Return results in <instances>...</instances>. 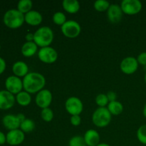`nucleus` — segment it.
I'll return each mask as SVG.
<instances>
[{
  "instance_id": "nucleus-22",
  "label": "nucleus",
  "mask_w": 146,
  "mask_h": 146,
  "mask_svg": "<svg viewBox=\"0 0 146 146\" xmlns=\"http://www.w3.org/2000/svg\"><path fill=\"white\" fill-rule=\"evenodd\" d=\"M107 108L112 115H118L123 111V106L118 101H111L108 104Z\"/></svg>"
},
{
  "instance_id": "nucleus-38",
  "label": "nucleus",
  "mask_w": 146,
  "mask_h": 146,
  "mask_svg": "<svg viewBox=\"0 0 146 146\" xmlns=\"http://www.w3.org/2000/svg\"><path fill=\"white\" fill-rule=\"evenodd\" d=\"M143 115L146 118V104L144 106L143 110Z\"/></svg>"
},
{
  "instance_id": "nucleus-5",
  "label": "nucleus",
  "mask_w": 146,
  "mask_h": 146,
  "mask_svg": "<svg viewBox=\"0 0 146 146\" xmlns=\"http://www.w3.org/2000/svg\"><path fill=\"white\" fill-rule=\"evenodd\" d=\"M61 31L65 36L68 38H76L81 34V27L79 23L74 20H68L61 26Z\"/></svg>"
},
{
  "instance_id": "nucleus-35",
  "label": "nucleus",
  "mask_w": 146,
  "mask_h": 146,
  "mask_svg": "<svg viewBox=\"0 0 146 146\" xmlns=\"http://www.w3.org/2000/svg\"><path fill=\"white\" fill-rule=\"evenodd\" d=\"M6 143H7V135L4 133L0 131V145H4Z\"/></svg>"
},
{
  "instance_id": "nucleus-16",
  "label": "nucleus",
  "mask_w": 146,
  "mask_h": 146,
  "mask_svg": "<svg viewBox=\"0 0 146 146\" xmlns=\"http://www.w3.org/2000/svg\"><path fill=\"white\" fill-rule=\"evenodd\" d=\"M24 19L27 24L31 26H38L42 22L43 17L41 13L36 10H31L24 14Z\"/></svg>"
},
{
  "instance_id": "nucleus-39",
  "label": "nucleus",
  "mask_w": 146,
  "mask_h": 146,
  "mask_svg": "<svg viewBox=\"0 0 146 146\" xmlns=\"http://www.w3.org/2000/svg\"><path fill=\"white\" fill-rule=\"evenodd\" d=\"M97 146H111L110 145L107 143H99Z\"/></svg>"
},
{
  "instance_id": "nucleus-15",
  "label": "nucleus",
  "mask_w": 146,
  "mask_h": 146,
  "mask_svg": "<svg viewBox=\"0 0 146 146\" xmlns=\"http://www.w3.org/2000/svg\"><path fill=\"white\" fill-rule=\"evenodd\" d=\"M2 123L4 128H7L9 131H12V130L19 129L21 123L17 115L8 114L3 117Z\"/></svg>"
},
{
  "instance_id": "nucleus-12",
  "label": "nucleus",
  "mask_w": 146,
  "mask_h": 146,
  "mask_svg": "<svg viewBox=\"0 0 146 146\" xmlns=\"http://www.w3.org/2000/svg\"><path fill=\"white\" fill-rule=\"evenodd\" d=\"M16 98L7 90L0 91V110H9L14 106Z\"/></svg>"
},
{
  "instance_id": "nucleus-18",
  "label": "nucleus",
  "mask_w": 146,
  "mask_h": 146,
  "mask_svg": "<svg viewBox=\"0 0 146 146\" xmlns=\"http://www.w3.org/2000/svg\"><path fill=\"white\" fill-rule=\"evenodd\" d=\"M12 71L16 76L24 78L29 74V66L24 61H18L13 64Z\"/></svg>"
},
{
  "instance_id": "nucleus-37",
  "label": "nucleus",
  "mask_w": 146,
  "mask_h": 146,
  "mask_svg": "<svg viewBox=\"0 0 146 146\" xmlns=\"http://www.w3.org/2000/svg\"><path fill=\"white\" fill-rule=\"evenodd\" d=\"M17 118H18V119L19 120V121H20V123H21L23 122V121H24V120L26 119V118H26L25 115H24L23 113L17 114Z\"/></svg>"
},
{
  "instance_id": "nucleus-1",
  "label": "nucleus",
  "mask_w": 146,
  "mask_h": 146,
  "mask_svg": "<svg viewBox=\"0 0 146 146\" xmlns=\"http://www.w3.org/2000/svg\"><path fill=\"white\" fill-rule=\"evenodd\" d=\"M24 90L29 94H38L44 89L46 84L45 77L38 72H30L23 78Z\"/></svg>"
},
{
  "instance_id": "nucleus-36",
  "label": "nucleus",
  "mask_w": 146,
  "mask_h": 146,
  "mask_svg": "<svg viewBox=\"0 0 146 146\" xmlns=\"http://www.w3.org/2000/svg\"><path fill=\"white\" fill-rule=\"evenodd\" d=\"M34 35L33 33H27L25 36V38L27 41H34Z\"/></svg>"
},
{
  "instance_id": "nucleus-8",
  "label": "nucleus",
  "mask_w": 146,
  "mask_h": 146,
  "mask_svg": "<svg viewBox=\"0 0 146 146\" xmlns=\"http://www.w3.org/2000/svg\"><path fill=\"white\" fill-rule=\"evenodd\" d=\"M121 7L124 14L135 15L141 11L143 5L139 0H123L121 2Z\"/></svg>"
},
{
  "instance_id": "nucleus-34",
  "label": "nucleus",
  "mask_w": 146,
  "mask_h": 146,
  "mask_svg": "<svg viewBox=\"0 0 146 146\" xmlns=\"http://www.w3.org/2000/svg\"><path fill=\"white\" fill-rule=\"evenodd\" d=\"M6 67H7V64H6L5 60L0 57V75L4 72Z\"/></svg>"
},
{
  "instance_id": "nucleus-24",
  "label": "nucleus",
  "mask_w": 146,
  "mask_h": 146,
  "mask_svg": "<svg viewBox=\"0 0 146 146\" xmlns=\"http://www.w3.org/2000/svg\"><path fill=\"white\" fill-rule=\"evenodd\" d=\"M20 130L23 132L25 133H31L35 129V123L29 118H26L21 124L19 127Z\"/></svg>"
},
{
  "instance_id": "nucleus-31",
  "label": "nucleus",
  "mask_w": 146,
  "mask_h": 146,
  "mask_svg": "<svg viewBox=\"0 0 146 146\" xmlns=\"http://www.w3.org/2000/svg\"><path fill=\"white\" fill-rule=\"evenodd\" d=\"M70 121H71V125L74 126H78L81 123V118L80 115H71Z\"/></svg>"
},
{
  "instance_id": "nucleus-21",
  "label": "nucleus",
  "mask_w": 146,
  "mask_h": 146,
  "mask_svg": "<svg viewBox=\"0 0 146 146\" xmlns=\"http://www.w3.org/2000/svg\"><path fill=\"white\" fill-rule=\"evenodd\" d=\"M15 98L17 104L21 106H27L31 102V94L25 91H22L19 93Z\"/></svg>"
},
{
  "instance_id": "nucleus-25",
  "label": "nucleus",
  "mask_w": 146,
  "mask_h": 146,
  "mask_svg": "<svg viewBox=\"0 0 146 146\" xmlns=\"http://www.w3.org/2000/svg\"><path fill=\"white\" fill-rule=\"evenodd\" d=\"M53 21L55 24L58 26H62L66 22V17L64 14V13L61 12V11H57L55 14L53 15L52 17Z\"/></svg>"
},
{
  "instance_id": "nucleus-26",
  "label": "nucleus",
  "mask_w": 146,
  "mask_h": 146,
  "mask_svg": "<svg viewBox=\"0 0 146 146\" xmlns=\"http://www.w3.org/2000/svg\"><path fill=\"white\" fill-rule=\"evenodd\" d=\"M111 6V4L106 0H97L94 2V7L96 11H106Z\"/></svg>"
},
{
  "instance_id": "nucleus-23",
  "label": "nucleus",
  "mask_w": 146,
  "mask_h": 146,
  "mask_svg": "<svg viewBox=\"0 0 146 146\" xmlns=\"http://www.w3.org/2000/svg\"><path fill=\"white\" fill-rule=\"evenodd\" d=\"M33 3L31 0H20L17 4V9L22 14H26L31 11Z\"/></svg>"
},
{
  "instance_id": "nucleus-13",
  "label": "nucleus",
  "mask_w": 146,
  "mask_h": 146,
  "mask_svg": "<svg viewBox=\"0 0 146 146\" xmlns=\"http://www.w3.org/2000/svg\"><path fill=\"white\" fill-rule=\"evenodd\" d=\"M7 143L10 145H19L24 142L25 139V134L20 129L12 130L7 133Z\"/></svg>"
},
{
  "instance_id": "nucleus-3",
  "label": "nucleus",
  "mask_w": 146,
  "mask_h": 146,
  "mask_svg": "<svg viewBox=\"0 0 146 146\" xmlns=\"http://www.w3.org/2000/svg\"><path fill=\"white\" fill-rule=\"evenodd\" d=\"M3 21L8 28L13 29H18L21 27L25 21L24 14L20 12L17 9H11L5 12L3 17Z\"/></svg>"
},
{
  "instance_id": "nucleus-28",
  "label": "nucleus",
  "mask_w": 146,
  "mask_h": 146,
  "mask_svg": "<svg viewBox=\"0 0 146 146\" xmlns=\"http://www.w3.org/2000/svg\"><path fill=\"white\" fill-rule=\"evenodd\" d=\"M41 117L45 122H51L54 118V112L50 108H43L41 111Z\"/></svg>"
},
{
  "instance_id": "nucleus-9",
  "label": "nucleus",
  "mask_w": 146,
  "mask_h": 146,
  "mask_svg": "<svg viewBox=\"0 0 146 146\" xmlns=\"http://www.w3.org/2000/svg\"><path fill=\"white\" fill-rule=\"evenodd\" d=\"M5 87L6 90L13 95H17L19 93L22 91V89H24L22 80L14 75L10 76L6 79Z\"/></svg>"
},
{
  "instance_id": "nucleus-30",
  "label": "nucleus",
  "mask_w": 146,
  "mask_h": 146,
  "mask_svg": "<svg viewBox=\"0 0 146 146\" xmlns=\"http://www.w3.org/2000/svg\"><path fill=\"white\" fill-rule=\"evenodd\" d=\"M96 104L99 107H106L109 104L106 94H100L96 97Z\"/></svg>"
},
{
  "instance_id": "nucleus-29",
  "label": "nucleus",
  "mask_w": 146,
  "mask_h": 146,
  "mask_svg": "<svg viewBox=\"0 0 146 146\" xmlns=\"http://www.w3.org/2000/svg\"><path fill=\"white\" fill-rule=\"evenodd\" d=\"M137 138L143 145H146V124L143 125L140 127L137 131Z\"/></svg>"
},
{
  "instance_id": "nucleus-40",
  "label": "nucleus",
  "mask_w": 146,
  "mask_h": 146,
  "mask_svg": "<svg viewBox=\"0 0 146 146\" xmlns=\"http://www.w3.org/2000/svg\"><path fill=\"white\" fill-rule=\"evenodd\" d=\"M145 82L146 84V71H145Z\"/></svg>"
},
{
  "instance_id": "nucleus-41",
  "label": "nucleus",
  "mask_w": 146,
  "mask_h": 146,
  "mask_svg": "<svg viewBox=\"0 0 146 146\" xmlns=\"http://www.w3.org/2000/svg\"><path fill=\"white\" fill-rule=\"evenodd\" d=\"M0 49H1V44H0Z\"/></svg>"
},
{
  "instance_id": "nucleus-4",
  "label": "nucleus",
  "mask_w": 146,
  "mask_h": 146,
  "mask_svg": "<svg viewBox=\"0 0 146 146\" xmlns=\"http://www.w3.org/2000/svg\"><path fill=\"white\" fill-rule=\"evenodd\" d=\"M112 115L107 107H98L92 115V121L94 125L98 128H105L111 123Z\"/></svg>"
},
{
  "instance_id": "nucleus-2",
  "label": "nucleus",
  "mask_w": 146,
  "mask_h": 146,
  "mask_svg": "<svg viewBox=\"0 0 146 146\" xmlns=\"http://www.w3.org/2000/svg\"><path fill=\"white\" fill-rule=\"evenodd\" d=\"M34 41L41 48L50 46L54 38V31L47 26L40 27L34 33Z\"/></svg>"
},
{
  "instance_id": "nucleus-20",
  "label": "nucleus",
  "mask_w": 146,
  "mask_h": 146,
  "mask_svg": "<svg viewBox=\"0 0 146 146\" xmlns=\"http://www.w3.org/2000/svg\"><path fill=\"white\" fill-rule=\"evenodd\" d=\"M62 7L69 14H76L80 9V4L77 0H64Z\"/></svg>"
},
{
  "instance_id": "nucleus-6",
  "label": "nucleus",
  "mask_w": 146,
  "mask_h": 146,
  "mask_svg": "<svg viewBox=\"0 0 146 146\" xmlns=\"http://www.w3.org/2000/svg\"><path fill=\"white\" fill-rule=\"evenodd\" d=\"M65 108L71 115H80L84 109V104L81 99L76 96H71L66 101Z\"/></svg>"
},
{
  "instance_id": "nucleus-19",
  "label": "nucleus",
  "mask_w": 146,
  "mask_h": 146,
  "mask_svg": "<svg viewBox=\"0 0 146 146\" xmlns=\"http://www.w3.org/2000/svg\"><path fill=\"white\" fill-rule=\"evenodd\" d=\"M21 54L25 57H31L38 51V46L34 41H27L21 46Z\"/></svg>"
},
{
  "instance_id": "nucleus-33",
  "label": "nucleus",
  "mask_w": 146,
  "mask_h": 146,
  "mask_svg": "<svg viewBox=\"0 0 146 146\" xmlns=\"http://www.w3.org/2000/svg\"><path fill=\"white\" fill-rule=\"evenodd\" d=\"M107 97H108V99L109 101V102H111V101H116L117 98V94L116 93L114 92L113 91H108L106 94Z\"/></svg>"
},
{
  "instance_id": "nucleus-10",
  "label": "nucleus",
  "mask_w": 146,
  "mask_h": 146,
  "mask_svg": "<svg viewBox=\"0 0 146 146\" xmlns=\"http://www.w3.org/2000/svg\"><path fill=\"white\" fill-rule=\"evenodd\" d=\"M53 96L51 91L48 89H43L36 94L35 98L36 104L41 109L46 108H49L52 102Z\"/></svg>"
},
{
  "instance_id": "nucleus-32",
  "label": "nucleus",
  "mask_w": 146,
  "mask_h": 146,
  "mask_svg": "<svg viewBox=\"0 0 146 146\" xmlns=\"http://www.w3.org/2000/svg\"><path fill=\"white\" fill-rule=\"evenodd\" d=\"M137 61L138 64L141 65H146V52H143L140 54L137 57Z\"/></svg>"
},
{
  "instance_id": "nucleus-27",
  "label": "nucleus",
  "mask_w": 146,
  "mask_h": 146,
  "mask_svg": "<svg viewBox=\"0 0 146 146\" xmlns=\"http://www.w3.org/2000/svg\"><path fill=\"white\" fill-rule=\"evenodd\" d=\"M68 146H87L84 137L81 135H75L68 141Z\"/></svg>"
},
{
  "instance_id": "nucleus-17",
  "label": "nucleus",
  "mask_w": 146,
  "mask_h": 146,
  "mask_svg": "<svg viewBox=\"0 0 146 146\" xmlns=\"http://www.w3.org/2000/svg\"><path fill=\"white\" fill-rule=\"evenodd\" d=\"M87 146H97L100 143V135L96 130L89 129L84 136Z\"/></svg>"
},
{
  "instance_id": "nucleus-7",
  "label": "nucleus",
  "mask_w": 146,
  "mask_h": 146,
  "mask_svg": "<svg viewBox=\"0 0 146 146\" xmlns=\"http://www.w3.org/2000/svg\"><path fill=\"white\" fill-rule=\"evenodd\" d=\"M38 57L40 61L45 64H53L58 58V53L51 46L43 47L38 51Z\"/></svg>"
},
{
  "instance_id": "nucleus-14",
  "label": "nucleus",
  "mask_w": 146,
  "mask_h": 146,
  "mask_svg": "<svg viewBox=\"0 0 146 146\" xmlns=\"http://www.w3.org/2000/svg\"><path fill=\"white\" fill-rule=\"evenodd\" d=\"M122 9L121 5L117 4H111L108 9L107 10V17L110 22L112 24H117L121 21L123 17Z\"/></svg>"
},
{
  "instance_id": "nucleus-11",
  "label": "nucleus",
  "mask_w": 146,
  "mask_h": 146,
  "mask_svg": "<svg viewBox=\"0 0 146 146\" xmlns=\"http://www.w3.org/2000/svg\"><path fill=\"white\" fill-rule=\"evenodd\" d=\"M138 64L137 58L133 56H128L122 60L120 64V68L123 73L130 75L134 74L138 70Z\"/></svg>"
}]
</instances>
